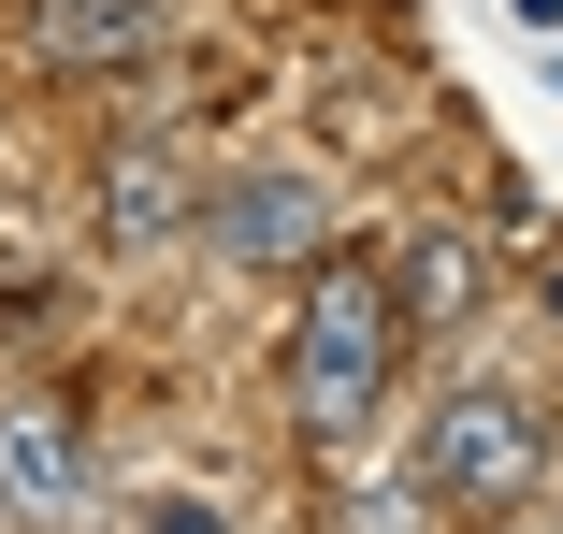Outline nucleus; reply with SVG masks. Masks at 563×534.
<instances>
[{
  "label": "nucleus",
  "mask_w": 563,
  "mask_h": 534,
  "mask_svg": "<svg viewBox=\"0 0 563 534\" xmlns=\"http://www.w3.org/2000/svg\"><path fill=\"white\" fill-rule=\"evenodd\" d=\"M390 347H405V318L362 260H318L303 275V318H289V404H303V434L318 448H362L376 434V404H390Z\"/></svg>",
  "instance_id": "obj_1"
},
{
  "label": "nucleus",
  "mask_w": 563,
  "mask_h": 534,
  "mask_svg": "<svg viewBox=\"0 0 563 534\" xmlns=\"http://www.w3.org/2000/svg\"><path fill=\"white\" fill-rule=\"evenodd\" d=\"M534 477H549V419L520 390H448L419 419V491L433 505H520Z\"/></svg>",
  "instance_id": "obj_2"
},
{
  "label": "nucleus",
  "mask_w": 563,
  "mask_h": 534,
  "mask_svg": "<svg viewBox=\"0 0 563 534\" xmlns=\"http://www.w3.org/2000/svg\"><path fill=\"white\" fill-rule=\"evenodd\" d=\"M159 44H174V0H30L44 73H145Z\"/></svg>",
  "instance_id": "obj_3"
},
{
  "label": "nucleus",
  "mask_w": 563,
  "mask_h": 534,
  "mask_svg": "<svg viewBox=\"0 0 563 534\" xmlns=\"http://www.w3.org/2000/svg\"><path fill=\"white\" fill-rule=\"evenodd\" d=\"M0 520H87V434H73V419L58 404H15V419H0Z\"/></svg>",
  "instance_id": "obj_4"
},
{
  "label": "nucleus",
  "mask_w": 563,
  "mask_h": 534,
  "mask_svg": "<svg viewBox=\"0 0 563 534\" xmlns=\"http://www.w3.org/2000/svg\"><path fill=\"white\" fill-rule=\"evenodd\" d=\"M332 232V202L303 188V174H246V188H217V246L232 260H303Z\"/></svg>",
  "instance_id": "obj_5"
},
{
  "label": "nucleus",
  "mask_w": 563,
  "mask_h": 534,
  "mask_svg": "<svg viewBox=\"0 0 563 534\" xmlns=\"http://www.w3.org/2000/svg\"><path fill=\"white\" fill-rule=\"evenodd\" d=\"M376 289H390V318H477V246L448 232V218H405Z\"/></svg>",
  "instance_id": "obj_6"
},
{
  "label": "nucleus",
  "mask_w": 563,
  "mask_h": 534,
  "mask_svg": "<svg viewBox=\"0 0 563 534\" xmlns=\"http://www.w3.org/2000/svg\"><path fill=\"white\" fill-rule=\"evenodd\" d=\"M117 246H174L188 232V174H174V145H117Z\"/></svg>",
  "instance_id": "obj_7"
},
{
  "label": "nucleus",
  "mask_w": 563,
  "mask_h": 534,
  "mask_svg": "<svg viewBox=\"0 0 563 534\" xmlns=\"http://www.w3.org/2000/svg\"><path fill=\"white\" fill-rule=\"evenodd\" d=\"M131 534H232V505H202V491H145Z\"/></svg>",
  "instance_id": "obj_8"
},
{
  "label": "nucleus",
  "mask_w": 563,
  "mask_h": 534,
  "mask_svg": "<svg viewBox=\"0 0 563 534\" xmlns=\"http://www.w3.org/2000/svg\"><path fill=\"white\" fill-rule=\"evenodd\" d=\"M549 318H563V260H549Z\"/></svg>",
  "instance_id": "obj_9"
}]
</instances>
